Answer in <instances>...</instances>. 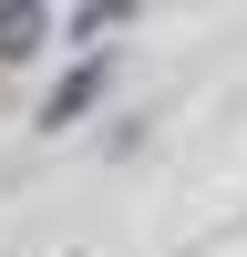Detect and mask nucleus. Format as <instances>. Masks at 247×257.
Returning <instances> with one entry per match:
<instances>
[{
	"label": "nucleus",
	"instance_id": "f257e3e1",
	"mask_svg": "<svg viewBox=\"0 0 247 257\" xmlns=\"http://www.w3.org/2000/svg\"><path fill=\"white\" fill-rule=\"evenodd\" d=\"M41 31H52V11H21V0H11V11H0V62H31Z\"/></svg>",
	"mask_w": 247,
	"mask_h": 257
},
{
	"label": "nucleus",
	"instance_id": "f03ea898",
	"mask_svg": "<svg viewBox=\"0 0 247 257\" xmlns=\"http://www.w3.org/2000/svg\"><path fill=\"white\" fill-rule=\"evenodd\" d=\"M93 82H103V62H82V72H72V82H62V93H52V123H72V113H82V103H93Z\"/></svg>",
	"mask_w": 247,
	"mask_h": 257
}]
</instances>
